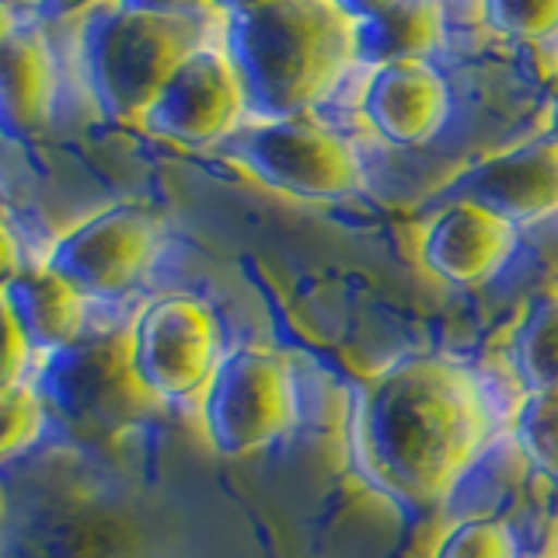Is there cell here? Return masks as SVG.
I'll return each instance as SVG.
<instances>
[{"label":"cell","mask_w":558,"mask_h":558,"mask_svg":"<svg viewBox=\"0 0 558 558\" xmlns=\"http://www.w3.org/2000/svg\"><path fill=\"white\" fill-rule=\"evenodd\" d=\"M0 293H4L32 353L49 356L81 336L84 296L66 287L52 269H22Z\"/></svg>","instance_id":"14"},{"label":"cell","mask_w":558,"mask_h":558,"mask_svg":"<svg viewBox=\"0 0 558 558\" xmlns=\"http://www.w3.org/2000/svg\"><path fill=\"white\" fill-rule=\"evenodd\" d=\"M223 154L255 182L307 203L349 199L363 185L360 157L311 116L252 122L223 140Z\"/></svg>","instance_id":"4"},{"label":"cell","mask_w":558,"mask_h":558,"mask_svg":"<svg viewBox=\"0 0 558 558\" xmlns=\"http://www.w3.org/2000/svg\"><path fill=\"white\" fill-rule=\"evenodd\" d=\"M548 126H551V133H548V136H551L555 144H558V98L548 105Z\"/></svg>","instance_id":"28"},{"label":"cell","mask_w":558,"mask_h":558,"mask_svg":"<svg viewBox=\"0 0 558 558\" xmlns=\"http://www.w3.org/2000/svg\"><path fill=\"white\" fill-rule=\"evenodd\" d=\"M513 440L541 478L558 485V388L527 391L513 415Z\"/></svg>","instance_id":"17"},{"label":"cell","mask_w":558,"mask_h":558,"mask_svg":"<svg viewBox=\"0 0 558 558\" xmlns=\"http://www.w3.org/2000/svg\"><path fill=\"white\" fill-rule=\"evenodd\" d=\"M296 418L290 366L266 349L227 353L203 391V426L223 458H248L279 440Z\"/></svg>","instance_id":"6"},{"label":"cell","mask_w":558,"mask_h":558,"mask_svg":"<svg viewBox=\"0 0 558 558\" xmlns=\"http://www.w3.org/2000/svg\"><path fill=\"white\" fill-rule=\"evenodd\" d=\"M217 318L203 301L171 293L147 304L130 331V363L154 401H182L206 391L217 371Z\"/></svg>","instance_id":"7"},{"label":"cell","mask_w":558,"mask_h":558,"mask_svg":"<svg viewBox=\"0 0 558 558\" xmlns=\"http://www.w3.org/2000/svg\"><path fill=\"white\" fill-rule=\"evenodd\" d=\"M555 84H558V63H555Z\"/></svg>","instance_id":"29"},{"label":"cell","mask_w":558,"mask_h":558,"mask_svg":"<svg viewBox=\"0 0 558 558\" xmlns=\"http://www.w3.org/2000/svg\"><path fill=\"white\" fill-rule=\"evenodd\" d=\"M43 412L77 433H112L144 412L147 391L130 363V339L81 336L49 353L35 377Z\"/></svg>","instance_id":"5"},{"label":"cell","mask_w":558,"mask_h":558,"mask_svg":"<svg viewBox=\"0 0 558 558\" xmlns=\"http://www.w3.org/2000/svg\"><path fill=\"white\" fill-rule=\"evenodd\" d=\"M105 4H116V0H35V17L46 25H63V22H84L87 14L105 8Z\"/></svg>","instance_id":"23"},{"label":"cell","mask_w":558,"mask_h":558,"mask_svg":"<svg viewBox=\"0 0 558 558\" xmlns=\"http://www.w3.org/2000/svg\"><path fill=\"white\" fill-rule=\"evenodd\" d=\"M43 423L46 412L35 391L22 388V384L0 391V461L14 458V453H22L25 447L39 440Z\"/></svg>","instance_id":"20"},{"label":"cell","mask_w":558,"mask_h":558,"mask_svg":"<svg viewBox=\"0 0 558 558\" xmlns=\"http://www.w3.org/2000/svg\"><path fill=\"white\" fill-rule=\"evenodd\" d=\"M510 363L523 391L558 388V287L541 290L523 307L510 336Z\"/></svg>","instance_id":"16"},{"label":"cell","mask_w":558,"mask_h":558,"mask_svg":"<svg viewBox=\"0 0 558 558\" xmlns=\"http://www.w3.org/2000/svg\"><path fill=\"white\" fill-rule=\"evenodd\" d=\"M551 558H558V555H551Z\"/></svg>","instance_id":"30"},{"label":"cell","mask_w":558,"mask_h":558,"mask_svg":"<svg viewBox=\"0 0 558 558\" xmlns=\"http://www.w3.org/2000/svg\"><path fill=\"white\" fill-rule=\"evenodd\" d=\"M328 4L336 8L349 25H353V22H363V17H371L388 4H395V0H328Z\"/></svg>","instance_id":"24"},{"label":"cell","mask_w":558,"mask_h":558,"mask_svg":"<svg viewBox=\"0 0 558 558\" xmlns=\"http://www.w3.org/2000/svg\"><path fill=\"white\" fill-rule=\"evenodd\" d=\"M223 52L255 122L307 116L353 60L349 22L328 0H269L223 17Z\"/></svg>","instance_id":"2"},{"label":"cell","mask_w":558,"mask_h":558,"mask_svg":"<svg viewBox=\"0 0 558 558\" xmlns=\"http://www.w3.org/2000/svg\"><path fill=\"white\" fill-rule=\"evenodd\" d=\"M488 436V401L468 366L412 356L360 384L349 415V461L360 482L398 506L447 493Z\"/></svg>","instance_id":"1"},{"label":"cell","mask_w":558,"mask_h":558,"mask_svg":"<svg viewBox=\"0 0 558 558\" xmlns=\"http://www.w3.org/2000/svg\"><path fill=\"white\" fill-rule=\"evenodd\" d=\"M17 28V22H14V14H11V8L4 4V0H0V43L8 39V35Z\"/></svg>","instance_id":"27"},{"label":"cell","mask_w":558,"mask_h":558,"mask_svg":"<svg viewBox=\"0 0 558 558\" xmlns=\"http://www.w3.org/2000/svg\"><path fill=\"white\" fill-rule=\"evenodd\" d=\"M262 4H269V0H209V8L214 14H223V17H234V14H248Z\"/></svg>","instance_id":"26"},{"label":"cell","mask_w":558,"mask_h":558,"mask_svg":"<svg viewBox=\"0 0 558 558\" xmlns=\"http://www.w3.org/2000/svg\"><path fill=\"white\" fill-rule=\"evenodd\" d=\"M450 112L447 81L426 60L374 66L360 95V116L388 147H423Z\"/></svg>","instance_id":"11"},{"label":"cell","mask_w":558,"mask_h":558,"mask_svg":"<svg viewBox=\"0 0 558 558\" xmlns=\"http://www.w3.org/2000/svg\"><path fill=\"white\" fill-rule=\"evenodd\" d=\"M199 17H157L105 4L81 22L77 57L98 112L116 122H140L150 101L192 49L203 43Z\"/></svg>","instance_id":"3"},{"label":"cell","mask_w":558,"mask_h":558,"mask_svg":"<svg viewBox=\"0 0 558 558\" xmlns=\"http://www.w3.org/2000/svg\"><path fill=\"white\" fill-rule=\"evenodd\" d=\"M17 272H22V266H17V248L8 234V227L0 223V290H4Z\"/></svg>","instance_id":"25"},{"label":"cell","mask_w":558,"mask_h":558,"mask_svg":"<svg viewBox=\"0 0 558 558\" xmlns=\"http://www.w3.org/2000/svg\"><path fill=\"white\" fill-rule=\"evenodd\" d=\"M450 203H475L506 223H534L558 209V144L527 140L513 150L485 157L447 189Z\"/></svg>","instance_id":"10"},{"label":"cell","mask_w":558,"mask_h":558,"mask_svg":"<svg viewBox=\"0 0 558 558\" xmlns=\"http://www.w3.org/2000/svg\"><path fill=\"white\" fill-rule=\"evenodd\" d=\"M119 8L140 11V14H157V17H203L214 14L209 0H116Z\"/></svg>","instance_id":"22"},{"label":"cell","mask_w":558,"mask_h":558,"mask_svg":"<svg viewBox=\"0 0 558 558\" xmlns=\"http://www.w3.org/2000/svg\"><path fill=\"white\" fill-rule=\"evenodd\" d=\"M57 98V66L39 25H17L0 43V136L11 144L39 140Z\"/></svg>","instance_id":"13"},{"label":"cell","mask_w":558,"mask_h":558,"mask_svg":"<svg viewBox=\"0 0 558 558\" xmlns=\"http://www.w3.org/2000/svg\"><path fill=\"white\" fill-rule=\"evenodd\" d=\"M157 220L147 206L119 203L101 214L81 220L77 227L52 244L46 269H52L66 287H74L84 301H109L126 293L154 255Z\"/></svg>","instance_id":"8"},{"label":"cell","mask_w":558,"mask_h":558,"mask_svg":"<svg viewBox=\"0 0 558 558\" xmlns=\"http://www.w3.org/2000/svg\"><path fill=\"white\" fill-rule=\"evenodd\" d=\"M513 244V223L493 217L475 203H447L426 223L423 241H418V258L436 279L450 287H478L502 269Z\"/></svg>","instance_id":"12"},{"label":"cell","mask_w":558,"mask_h":558,"mask_svg":"<svg viewBox=\"0 0 558 558\" xmlns=\"http://www.w3.org/2000/svg\"><path fill=\"white\" fill-rule=\"evenodd\" d=\"M482 22L502 39H545L558 28V0H478Z\"/></svg>","instance_id":"18"},{"label":"cell","mask_w":558,"mask_h":558,"mask_svg":"<svg viewBox=\"0 0 558 558\" xmlns=\"http://www.w3.org/2000/svg\"><path fill=\"white\" fill-rule=\"evenodd\" d=\"M244 95L220 46H199L171 70V77L140 119L150 136L179 147H214L241 130Z\"/></svg>","instance_id":"9"},{"label":"cell","mask_w":558,"mask_h":558,"mask_svg":"<svg viewBox=\"0 0 558 558\" xmlns=\"http://www.w3.org/2000/svg\"><path fill=\"white\" fill-rule=\"evenodd\" d=\"M433 558H517V537L496 517H471L440 537Z\"/></svg>","instance_id":"19"},{"label":"cell","mask_w":558,"mask_h":558,"mask_svg":"<svg viewBox=\"0 0 558 558\" xmlns=\"http://www.w3.org/2000/svg\"><path fill=\"white\" fill-rule=\"evenodd\" d=\"M436 43H440V4L436 0H395L384 11L349 25L353 60L366 66L426 60Z\"/></svg>","instance_id":"15"},{"label":"cell","mask_w":558,"mask_h":558,"mask_svg":"<svg viewBox=\"0 0 558 558\" xmlns=\"http://www.w3.org/2000/svg\"><path fill=\"white\" fill-rule=\"evenodd\" d=\"M28 353L32 349L22 336V328L14 322L4 293H0V391L17 388V380H22L25 366H28Z\"/></svg>","instance_id":"21"}]
</instances>
